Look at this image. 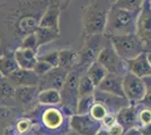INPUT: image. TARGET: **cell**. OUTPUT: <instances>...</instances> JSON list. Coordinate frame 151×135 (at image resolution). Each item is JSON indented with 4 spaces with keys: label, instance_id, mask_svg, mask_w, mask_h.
<instances>
[{
    "label": "cell",
    "instance_id": "cell-24",
    "mask_svg": "<svg viewBox=\"0 0 151 135\" xmlns=\"http://www.w3.org/2000/svg\"><path fill=\"white\" fill-rule=\"evenodd\" d=\"M37 100L40 104L47 105V106H55V105H59V104L62 103L60 91L53 89L40 91V94H38L37 96Z\"/></svg>",
    "mask_w": 151,
    "mask_h": 135
},
{
    "label": "cell",
    "instance_id": "cell-9",
    "mask_svg": "<svg viewBox=\"0 0 151 135\" xmlns=\"http://www.w3.org/2000/svg\"><path fill=\"white\" fill-rule=\"evenodd\" d=\"M124 96L131 104H139L145 96V84L142 78L127 72L123 78Z\"/></svg>",
    "mask_w": 151,
    "mask_h": 135
},
{
    "label": "cell",
    "instance_id": "cell-22",
    "mask_svg": "<svg viewBox=\"0 0 151 135\" xmlns=\"http://www.w3.org/2000/svg\"><path fill=\"white\" fill-rule=\"evenodd\" d=\"M40 94L38 87H19L16 88L15 98L20 104H31Z\"/></svg>",
    "mask_w": 151,
    "mask_h": 135
},
{
    "label": "cell",
    "instance_id": "cell-34",
    "mask_svg": "<svg viewBox=\"0 0 151 135\" xmlns=\"http://www.w3.org/2000/svg\"><path fill=\"white\" fill-rule=\"evenodd\" d=\"M138 121H139V127L150 124L151 123V109H149V108H145V107L140 106V110H139V115H138Z\"/></svg>",
    "mask_w": 151,
    "mask_h": 135
},
{
    "label": "cell",
    "instance_id": "cell-2",
    "mask_svg": "<svg viewBox=\"0 0 151 135\" xmlns=\"http://www.w3.org/2000/svg\"><path fill=\"white\" fill-rule=\"evenodd\" d=\"M113 6L112 1H91L82 11V29L85 36L105 34L108 14Z\"/></svg>",
    "mask_w": 151,
    "mask_h": 135
},
{
    "label": "cell",
    "instance_id": "cell-16",
    "mask_svg": "<svg viewBox=\"0 0 151 135\" xmlns=\"http://www.w3.org/2000/svg\"><path fill=\"white\" fill-rule=\"evenodd\" d=\"M127 72H131L139 78L151 76V64L148 59V53H142L138 58L127 61Z\"/></svg>",
    "mask_w": 151,
    "mask_h": 135
},
{
    "label": "cell",
    "instance_id": "cell-40",
    "mask_svg": "<svg viewBox=\"0 0 151 135\" xmlns=\"http://www.w3.org/2000/svg\"><path fill=\"white\" fill-rule=\"evenodd\" d=\"M139 131L142 135H151V123L148 124V125H145V126H141L139 127Z\"/></svg>",
    "mask_w": 151,
    "mask_h": 135
},
{
    "label": "cell",
    "instance_id": "cell-10",
    "mask_svg": "<svg viewBox=\"0 0 151 135\" xmlns=\"http://www.w3.org/2000/svg\"><path fill=\"white\" fill-rule=\"evenodd\" d=\"M69 126L78 135H97L101 131V123L95 121L90 115H73L70 116Z\"/></svg>",
    "mask_w": 151,
    "mask_h": 135
},
{
    "label": "cell",
    "instance_id": "cell-5",
    "mask_svg": "<svg viewBox=\"0 0 151 135\" xmlns=\"http://www.w3.org/2000/svg\"><path fill=\"white\" fill-rule=\"evenodd\" d=\"M107 41L108 39L104 34L86 36L81 49L78 52V66L87 69L89 65L97 62Z\"/></svg>",
    "mask_w": 151,
    "mask_h": 135
},
{
    "label": "cell",
    "instance_id": "cell-25",
    "mask_svg": "<svg viewBox=\"0 0 151 135\" xmlns=\"http://www.w3.org/2000/svg\"><path fill=\"white\" fill-rule=\"evenodd\" d=\"M35 35L37 39L38 47L41 45L47 44L50 42H53L60 37V32L51 28H44V27H38L35 31Z\"/></svg>",
    "mask_w": 151,
    "mask_h": 135
},
{
    "label": "cell",
    "instance_id": "cell-33",
    "mask_svg": "<svg viewBox=\"0 0 151 135\" xmlns=\"http://www.w3.org/2000/svg\"><path fill=\"white\" fill-rule=\"evenodd\" d=\"M38 60L49 63L52 68H58V66H60L59 51H53V52H50V53H46V54H43V55L38 56Z\"/></svg>",
    "mask_w": 151,
    "mask_h": 135
},
{
    "label": "cell",
    "instance_id": "cell-20",
    "mask_svg": "<svg viewBox=\"0 0 151 135\" xmlns=\"http://www.w3.org/2000/svg\"><path fill=\"white\" fill-rule=\"evenodd\" d=\"M18 69L19 66L16 62L14 53H6L0 56V76L8 78Z\"/></svg>",
    "mask_w": 151,
    "mask_h": 135
},
{
    "label": "cell",
    "instance_id": "cell-30",
    "mask_svg": "<svg viewBox=\"0 0 151 135\" xmlns=\"http://www.w3.org/2000/svg\"><path fill=\"white\" fill-rule=\"evenodd\" d=\"M15 92L16 88L7 80V78L0 81V98H15Z\"/></svg>",
    "mask_w": 151,
    "mask_h": 135
},
{
    "label": "cell",
    "instance_id": "cell-12",
    "mask_svg": "<svg viewBox=\"0 0 151 135\" xmlns=\"http://www.w3.org/2000/svg\"><path fill=\"white\" fill-rule=\"evenodd\" d=\"M94 97L96 103L103 104L108 109L109 114H113V115H116L121 109L131 105V103L124 97H119L112 95V94H108V92H104L97 88L95 90Z\"/></svg>",
    "mask_w": 151,
    "mask_h": 135
},
{
    "label": "cell",
    "instance_id": "cell-26",
    "mask_svg": "<svg viewBox=\"0 0 151 135\" xmlns=\"http://www.w3.org/2000/svg\"><path fill=\"white\" fill-rule=\"evenodd\" d=\"M95 90H96V86L89 79V77L86 74V71H85L80 78V81H79V98L94 95Z\"/></svg>",
    "mask_w": 151,
    "mask_h": 135
},
{
    "label": "cell",
    "instance_id": "cell-4",
    "mask_svg": "<svg viewBox=\"0 0 151 135\" xmlns=\"http://www.w3.org/2000/svg\"><path fill=\"white\" fill-rule=\"evenodd\" d=\"M108 39L111 41L114 50L119 54V56L125 62L138 58L142 53H145V45L137 34L113 36Z\"/></svg>",
    "mask_w": 151,
    "mask_h": 135
},
{
    "label": "cell",
    "instance_id": "cell-3",
    "mask_svg": "<svg viewBox=\"0 0 151 135\" xmlns=\"http://www.w3.org/2000/svg\"><path fill=\"white\" fill-rule=\"evenodd\" d=\"M140 11H127L114 5L109 10L107 19L105 36L107 39L113 36H123L137 34L138 18Z\"/></svg>",
    "mask_w": 151,
    "mask_h": 135
},
{
    "label": "cell",
    "instance_id": "cell-28",
    "mask_svg": "<svg viewBox=\"0 0 151 135\" xmlns=\"http://www.w3.org/2000/svg\"><path fill=\"white\" fill-rule=\"evenodd\" d=\"M145 0H117L114 5L127 11H141Z\"/></svg>",
    "mask_w": 151,
    "mask_h": 135
},
{
    "label": "cell",
    "instance_id": "cell-11",
    "mask_svg": "<svg viewBox=\"0 0 151 135\" xmlns=\"http://www.w3.org/2000/svg\"><path fill=\"white\" fill-rule=\"evenodd\" d=\"M68 74H69V70H67L64 68H61V66L53 68L49 73L40 78V86H38L40 91L47 89L61 91L65 84Z\"/></svg>",
    "mask_w": 151,
    "mask_h": 135
},
{
    "label": "cell",
    "instance_id": "cell-1",
    "mask_svg": "<svg viewBox=\"0 0 151 135\" xmlns=\"http://www.w3.org/2000/svg\"><path fill=\"white\" fill-rule=\"evenodd\" d=\"M50 1H8L0 5V49L14 53L27 35L35 33Z\"/></svg>",
    "mask_w": 151,
    "mask_h": 135
},
{
    "label": "cell",
    "instance_id": "cell-17",
    "mask_svg": "<svg viewBox=\"0 0 151 135\" xmlns=\"http://www.w3.org/2000/svg\"><path fill=\"white\" fill-rule=\"evenodd\" d=\"M123 78L122 76L108 73L106 78L101 81V84L97 87V89L101 90L104 92H108L115 96L124 97V90H123Z\"/></svg>",
    "mask_w": 151,
    "mask_h": 135
},
{
    "label": "cell",
    "instance_id": "cell-32",
    "mask_svg": "<svg viewBox=\"0 0 151 135\" xmlns=\"http://www.w3.org/2000/svg\"><path fill=\"white\" fill-rule=\"evenodd\" d=\"M143 81L145 84V98L139 103L140 106L151 109V76L143 78Z\"/></svg>",
    "mask_w": 151,
    "mask_h": 135
},
{
    "label": "cell",
    "instance_id": "cell-6",
    "mask_svg": "<svg viewBox=\"0 0 151 135\" xmlns=\"http://www.w3.org/2000/svg\"><path fill=\"white\" fill-rule=\"evenodd\" d=\"M86 70L87 69H83L80 66H76L72 70H70L65 84L60 91L61 99H62L61 104L65 107V109L72 113V115L76 114L77 105L79 100V81L82 73Z\"/></svg>",
    "mask_w": 151,
    "mask_h": 135
},
{
    "label": "cell",
    "instance_id": "cell-15",
    "mask_svg": "<svg viewBox=\"0 0 151 135\" xmlns=\"http://www.w3.org/2000/svg\"><path fill=\"white\" fill-rule=\"evenodd\" d=\"M7 80L13 84L15 88L38 87L40 86V77L33 70L18 69L7 78Z\"/></svg>",
    "mask_w": 151,
    "mask_h": 135
},
{
    "label": "cell",
    "instance_id": "cell-41",
    "mask_svg": "<svg viewBox=\"0 0 151 135\" xmlns=\"http://www.w3.org/2000/svg\"><path fill=\"white\" fill-rule=\"evenodd\" d=\"M124 135H142L140 133V131L138 129H130V131H127Z\"/></svg>",
    "mask_w": 151,
    "mask_h": 135
},
{
    "label": "cell",
    "instance_id": "cell-35",
    "mask_svg": "<svg viewBox=\"0 0 151 135\" xmlns=\"http://www.w3.org/2000/svg\"><path fill=\"white\" fill-rule=\"evenodd\" d=\"M52 69H53V68H52L49 63H46L44 61H41V60H37V62H36V64L34 66L33 71L37 74L38 77L41 78V77H43V76H45L46 73H49Z\"/></svg>",
    "mask_w": 151,
    "mask_h": 135
},
{
    "label": "cell",
    "instance_id": "cell-7",
    "mask_svg": "<svg viewBox=\"0 0 151 135\" xmlns=\"http://www.w3.org/2000/svg\"><path fill=\"white\" fill-rule=\"evenodd\" d=\"M97 62H99L106 69L108 73L117 74L122 77H124L127 73V63L119 56V54L114 50L109 39L107 41L105 47L99 54Z\"/></svg>",
    "mask_w": 151,
    "mask_h": 135
},
{
    "label": "cell",
    "instance_id": "cell-14",
    "mask_svg": "<svg viewBox=\"0 0 151 135\" xmlns=\"http://www.w3.org/2000/svg\"><path fill=\"white\" fill-rule=\"evenodd\" d=\"M139 110H140L139 104H131L130 106L121 109L116 114V122L125 129V132L133 129H139Z\"/></svg>",
    "mask_w": 151,
    "mask_h": 135
},
{
    "label": "cell",
    "instance_id": "cell-38",
    "mask_svg": "<svg viewBox=\"0 0 151 135\" xmlns=\"http://www.w3.org/2000/svg\"><path fill=\"white\" fill-rule=\"evenodd\" d=\"M107 131H108L109 135H124L126 133L125 129H123L120 124H117V123L114 125L113 127H111V129H107Z\"/></svg>",
    "mask_w": 151,
    "mask_h": 135
},
{
    "label": "cell",
    "instance_id": "cell-18",
    "mask_svg": "<svg viewBox=\"0 0 151 135\" xmlns=\"http://www.w3.org/2000/svg\"><path fill=\"white\" fill-rule=\"evenodd\" d=\"M14 55L19 69H24V70H33L38 60L37 51H33V50L17 49L14 52Z\"/></svg>",
    "mask_w": 151,
    "mask_h": 135
},
{
    "label": "cell",
    "instance_id": "cell-39",
    "mask_svg": "<svg viewBox=\"0 0 151 135\" xmlns=\"http://www.w3.org/2000/svg\"><path fill=\"white\" fill-rule=\"evenodd\" d=\"M13 110L9 109V108H6V107H0V118L1 119H8L10 116L13 115Z\"/></svg>",
    "mask_w": 151,
    "mask_h": 135
},
{
    "label": "cell",
    "instance_id": "cell-31",
    "mask_svg": "<svg viewBox=\"0 0 151 135\" xmlns=\"http://www.w3.org/2000/svg\"><path fill=\"white\" fill-rule=\"evenodd\" d=\"M18 49H24V50H33V51H37L38 49V43L37 39H36V35L35 33L27 35L26 37L23 39L22 43L19 45Z\"/></svg>",
    "mask_w": 151,
    "mask_h": 135
},
{
    "label": "cell",
    "instance_id": "cell-27",
    "mask_svg": "<svg viewBox=\"0 0 151 135\" xmlns=\"http://www.w3.org/2000/svg\"><path fill=\"white\" fill-rule=\"evenodd\" d=\"M95 101L94 95L91 96H85L80 97L78 100V105H77V109H76V114L77 115H89L90 109L93 108Z\"/></svg>",
    "mask_w": 151,
    "mask_h": 135
},
{
    "label": "cell",
    "instance_id": "cell-43",
    "mask_svg": "<svg viewBox=\"0 0 151 135\" xmlns=\"http://www.w3.org/2000/svg\"><path fill=\"white\" fill-rule=\"evenodd\" d=\"M148 59H149V62L151 64V53H148Z\"/></svg>",
    "mask_w": 151,
    "mask_h": 135
},
{
    "label": "cell",
    "instance_id": "cell-36",
    "mask_svg": "<svg viewBox=\"0 0 151 135\" xmlns=\"http://www.w3.org/2000/svg\"><path fill=\"white\" fill-rule=\"evenodd\" d=\"M31 126H32L31 121L27 119V118H20L16 123V129L18 131L19 134H25V133H27L29 131V129H31Z\"/></svg>",
    "mask_w": 151,
    "mask_h": 135
},
{
    "label": "cell",
    "instance_id": "cell-19",
    "mask_svg": "<svg viewBox=\"0 0 151 135\" xmlns=\"http://www.w3.org/2000/svg\"><path fill=\"white\" fill-rule=\"evenodd\" d=\"M63 115L62 113L57 108H49L44 111L42 116V122L49 129H58L61 127L63 124Z\"/></svg>",
    "mask_w": 151,
    "mask_h": 135
},
{
    "label": "cell",
    "instance_id": "cell-29",
    "mask_svg": "<svg viewBox=\"0 0 151 135\" xmlns=\"http://www.w3.org/2000/svg\"><path fill=\"white\" fill-rule=\"evenodd\" d=\"M108 114H109L108 109L101 103H95L94 106H93V108L90 109V113H89V115L91 116L95 121L101 122V123L104 121V118H105Z\"/></svg>",
    "mask_w": 151,
    "mask_h": 135
},
{
    "label": "cell",
    "instance_id": "cell-42",
    "mask_svg": "<svg viewBox=\"0 0 151 135\" xmlns=\"http://www.w3.org/2000/svg\"><path fill=\"white\" fill-rule=\"evenodd\" d=\"M97 135H109V133H108V131L105 129H101L99 132H98V134Z\"/></svg>",
    "mask_w": 151,
    "mask_h": 135
},
{
    "label": "cell",
    "instance_id": "cell-8",
    "mask_svg": "<svg viewBox=\"0 0 151 135\" xmlns=\"http://www.w3.org/2000/svg\"><path fill=\"white\" fill-rule=\"evenodd\" d=\"M137 35L145 45V53H151V1L145 0L139 14Z\"/></svg>",
    "mask_w": 151,
    "mask_h": 135
},
{
    "label": "cell",
    "instance_id": "cell-44",
    "mask_svg": "<svg viewBox=\"0 0 151 135\" xmlns=\"http://www.w3.org/2000/svg\"><path fill=\"white\" fill-rule=\"evenodd\" d=\"M68 135H78V134H76L75 132H71V133H70V134H68Z\"/></svg>",
    "mask_w": 151,
    "mask_h": 135
},
{
    "label": "cell",
    "instance_id": "cell-13",
    "mask_svg": "<svg viewBox=\"0 0 151 135\" xmlns=\"http://www.w3.org/2000/svg\"><path fill=\"white\" fill-rule=\"evenodd\" d=\"M62 1H50V5L47 6L46 10L44 11L41 21L40 27L44 28H51L60 32V15L61 10L64 9L67 6L61 5Z\"/></svg>",
    "mask_w": 151,
    "mask_h": 135
},
{
    "label": "cell",
    "instance_id": "cell-37",
    "mask_svg": "<svg viewBox=\"0 0 151 135\" xmlns=\"http://www.w3.org/2000/svg\"><path fill=\"white\" fill-rule=\"evenodd\" d=\"M116 123H117L116 122V115L108 114V115L104 118V121L101 122V127L105 129H109L111 127H113Z\"/></svg>",
    "mask_w": 151,
    "mask_h": 135
},
{
    "label": "cell",
    "instance_id": "cell-23",
    "mask_svg": "<svg viewBox=\"0 0 151 135\" xmlns=\"http://www.w3.org/2000/svg\"><path fill=\"white\" fill-rule=\"evenodd\" d=\"M86 74L89 77V79L94 82L96 88L101 84V81L106 78L108 74L107 70L99 63V62H95L91 65H89L86 70Z\"/></svg>",
    "mask_w": 151,
    "mask_h": 135
},
{
    "label": "cell",
    "instance_id": "cell-21",
    "mask_svg": "<svg viewBox=\"0 0 151 135\" xmlns=\"http://www.w3.org/2000/svg\"><path fill=\"white\" fill-rule=\"evenodd\" d=\"M60 66L67 70H72L78 66V53L71 49H63L59 51Z\"/></svg>",
    "mask_w": 151,
    "mask_h": 135
}]
</instances>
